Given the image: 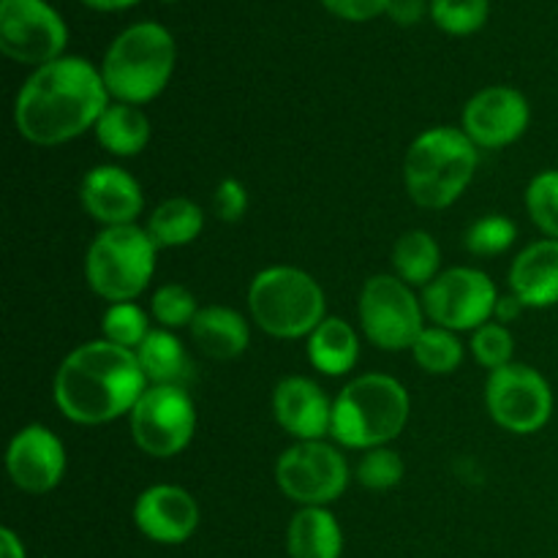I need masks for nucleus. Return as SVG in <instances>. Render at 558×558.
I'll return each mask as SVG.
<instances>
[{"label": "nucleus", "mask_w": 558, "mask_h": 558, "mask_svg": "<svg viewBox=\"0 0 558 558\" xmlns=\"http://www.w3.org/2000/svg\"><path fill=\"white\" fill-rule=\"evenodd\" d=\"M109 107L101 69L76 54H63L33 71L14 101V125L31 145L58 147L96 129Z\"/></svg>", "instance_id": "f257e3e1"}, {"label": "nucleus", "mask_w": 558, "mask_h": 558, "mask_svg": "<svg viewBox=\"0 0 558 558\" xmlns=\"http://www.w3.org/2000/svg\"><path fill=\"white\" fill-rule=\"evenodd\" d=\"M147 387L136 352L98 338L65 354L54 374L52 398L71 423L104 425L134 412Z\"/></svg>", "instance_id": "f03ea898"}, {"label": "nucleus", "mask_w": 558, "mask_h": 558, "mask_svg": "<svg viewBox=\"0 0 558 558\" xmlns=\"http://www.w3.org/2000/svg\"><path fill=\"white\" fill-rule=\"evenodd\" d=\"M480 150L463 129L434 125L409 145L403 161V185L409 199L423 210H445L456 205L472 185Z\"/></svg>", "instance_id": "7ed1b4c3"}, {"label": "nucleus", "mask_w": 558, "mask_h": 558, "mask_svg": "<svg viewBox=\"0 0 558 558\" xmlns=\"http://www.w3.org/2000/svg\"><path fill=\"white\" fill-rule=\"evenodd\" d=\"M412 412L409 392L396 376L363 374L332 401L330 436L349 450L387 447L403 434Z\"/></svg>", "instance_id": "20e7f679"}, {"label": "nucleus", "mask_w": 558, "mask_h": 558, "mask_svg": "<svg viewBox=\"0 0 558 558\" xmlns=\"http://www.w3.org/2000/svg\"><path fill=\"white\" fill-rule=\"evenodd\" d=\"M178 47L172 33L158 22H136L109 44L101 60V76L109 98L123 104H150L174 74Z\"/></svg>", "instance_id": "39448f33"}, {"label": "nucleus", "mask_w": 558, "mask_h": 558, "mask_svg": "<svg viewBox=\"0 0 558 558\" xmlns=\"http://www.w3.org/2000/svg\"><path fill=\"white\" fill-rule=\"evenodd\" d=\"M248 311L262 332L281 341L308 338L327 316L325 289L300 267H267L248 287Z\"/></svg>", "instance_id": "423d86ee"}, {"label": "nucleus", "mask_w": 558, "mask_h": 558, "mask_svg": "<svg viewBox=\"0 0 558 558\" xmlns=\"http://www.w3.org/2000/svg\"><path fill=\"white\" fill-rule=\"evenodd\" d=\"M158 245L145 227H107L93 238L85 254L87 287L101 300L134 303L153 281Z\"/></svg>", "instance_id": "0eeeda50"}, {"label": "nucleus", "mask_w": 558, "mask_h": 558, "mask_svg": "<svg viewBox=\"0 0 558 558\" xmlns=\"http://www.w3.org/2000/svg\"><path fill=\"white\" fill-rule=\"evenodd\" d=\"M357 314L365 338L385 352L412 349L428 319L423 298L396 272H379L363 283Z\"/></svg>", "instance_id": "6e6552de"}, {"label": "nucleus", "mask_w": 558, "mask_h": 558, "mask_svg": "<svg viewBox=\"0 0 558 558\" xmlns=\"http://www.w3.org/2000/svg\"><path fill=\"white\" fill-rule=\"evenodd\" d=\"M276 485L300 507H330L349 488V463L330 441H294L276 461Z\"/></svg>", "instance_id": "1a4fd4ad"}, {"label": "nucleus", "mask_w": 558, "mask_h": 558, "mask_svg": "<svg viewBox=\"0 0 558 558\" xmlns=\"http://www.w3.org/2000/svg\"><path fill=\"white\" fill-rule=\"evenodd\" d=\"M554 390L537 368L510 363L490 371L485 381V407L490 420L510 434L529 436L543 430L554 417Z\"/></svg>", "instance_id": "9d476101"}, {"label": "nucleus", "mask_w": 558, "mask_h": 558, "mask_svg": "<svg viewBox=\"0 0 558 558\" xmlns=\"http://www.w3.org/2000/svg\"><path fill=\"white\" fill-rule=\"evenodd\" d=\"M129 417L134 445L158 461L180 456L196 434V407L185 387L150 385Z\"/></svg>", "instance_id": "9b49d317"}, {"label": "nucleus", "mask_w": 558, "mask_h": 558, "mask_svg": "<svg viewBox=\"0 0 558 558\" xmlns=\"http://www.w3.org/2000/svg\"><path fill=\"white\" fill-rule=\"evenodd\" d=\"M499 289L477 267H450L423 289V308L434 325L452 332H474L496 314Z\"/></svg>", "instance_id": "f8f14e48"}, {"label": "nucleus", "mask_w": 558, "mask_h": 558, "mask_svg": "<svg viewBox=\"0 0 558 558\" xmlns=\"http://www.w3.org/2000/svg\"><path fill=\"white\" fill-rule=\"evenodd\" d=\"M69 27L47 0H0V49L14 63L41 65L63 58Z\"/></svg>", "instance_id": "ddd939ff"}, {"label": "nucleus", "mask_w": 558, "mask_h": 558, "mask_svg": "<svg viewBox=\"0 0 558 558\" xmlns=\"http://www.w3.org/2000/svg\"><path fill=\"white\" fill-rule=\"evenodd\" d=\"M529 120L532 107L518 87L490 85L469 98L461 129L477 150H501L526 134Z\"/></svg>", "instance_id": "4468645a"}, {"label": "nucleus", "mask_w": 558, "mask_h": 558, "mask_svg": "<svg viewBox=\"0 0 558 558\" xmlns=\"http://www.w3.org/2000/svg\"><path fill=\"white\" fill-rule=\"evenodd\" d=\"M5 469L11 483L25 494H49L58 488L65 474V445L47 425H25L9 441Z\"/></svg>", "instance_id": "2eb2a0df"}, {"label": "nucleus", "mask_w": 558, "mask_h": 558, "mask_svg": "<svg viewBox=\"0 0 558 558\" xmlns=\"http://www.w3.org/2000/svg\"><path fill=\"white\" fill-rule=\"evenodd\" d=\"M134 523L150 543L183 545L199 529V505L180 485H153L136 499Z\"/></svg>", "instance_id": "dca6fc26"}, {"label": "nucleus", "mask_w": 558, "mask_h": 558, "mask_svg": "<svg viewBox=\"0 0 558 558\" xmlns=\"http://www.w3.org/2000/svg\"><path fill=\"white\" fill-rule=\"evenodd\" d=\"M82 210L107 227H129L145 210V194L131 172L114 163L93 167L80 185Z\"/></svg>", "instance_id": "f3484780"}, {"label": "nucleus", "mask_w": 558, "mask_h": 558, "mask_svg": "<svg viewBox=\"0 0 558 558\" xmlns=\"http://www.w3.org/2000/svg\"><path fill=\"white\" fill-rule=\"evenodd\" d=\"M272 417L298 441L330 436L332 401L308 376H287L272 390Z\"/></svg>", "instance_id": "a211bd4d"}, {"label": "nucleus", "mask_w": 558, "mask_h": 558, "mask_svg": "<svg viewBox=\"0 0 558 558\" xmlns=\"http://www.w3.org/2000/svg\"><path fill=\"white\" fill-rule=\"evenodd\" d=\"M510 292L523 308L539 311L558 303V240H534L512 259Z\"/></svg>", "instance_id": "6ab92c4d"}, {"label": "nucleus", "mask_w": 558, "mask_h": 558, "mask_svg": "<svg viewBox=\"0 0 558 558\" xmlns=\"http://www.w3.org/2000/svg\"><path fill=\"white\" fill-rule=\"evenodd\" d=\"M189 330L196 349L205 357L218 360V363L238 360L251 343V330L245 316L240 311L227 308V305H205V308H199Z\"/></svg>", "instance_id": "aec40b11"}, {"label": "nucleus", "mask_w": 558, "mask_h": 558, "mask_svg": "<svg viewBox=\"0 0 558 558\" xmlns=\"http://www.w3.org/2000/svg\"><path fill=\"white\" fill-rule=\"evenodd\" d=\"M289 558H341L343 532L327 507H300L287 532Z\"/></svg>", "instance_id": "412c9836"}, {"label": "nucleus", "mask_w": 558, "mask_h": 558, "mask_svg": "<svg viewBox=\"0 0 558 558\" xmlns=\"http://www.w3.org/2000/svg\"><path fill=\"white\" fill-rule=\"evenodd\" d=\"M308 360L319 374L347 376L360 360V338L341 316H325L319 327L305 338Z\"/></svg>", "instance_id": "4be33fe9"}, {"label": "nucleus", "mask_w": 558, "mask_h": 558, "mask_svg": "<svg viewBox=\"0 0 558 558\" xmlns=\"http://www.w3.org/2000/svg\"><path fill=\"white\" fill-rule=\"evenodd\" d=\"M93 131H96L98 145L118 158L140 156L153 136L150 118L142 112V107L123 101H109Z\"/></svg>", "instance_id": "5701e85b"}, {"label": "nucleus", "mask_w": 558, "mask_h": 558, "mask_svg": "<svg viewBox=\"0 0 558 558\" xmlns=\"http://www.w3.org/2000/svg\"><path fill=\"white\" fill-rule=\"evenodd\" d=\"M136 360L150 385L185 387V381L191 379V360L183 341L163 327L145 338V343L136 349Z\"/></svg>", "instance_id": "b1692460"}, {"label": "nucleus", "mask_w": 558, "mask_h": 558, "mask_svg": "<svg viewBox=\"0 0 558 558\" xmlns=\"http://www.w3.org/2000/svg\"><path fill=\"white\" fill-rule=\"evenodd\" d=\"M145 229L158 248H183L202 234L205 213L189 196H172L150 213Z\"/></svg>", "instance_id": "393cba45"}, {"label": "nucleus", "mask_w": 558, "mask_h": 558, "mask_svg": "<svg viewBox=\"0 0 558 558\" xmlns=\"http://www.w3.org/2000/svg\"><path fill=\"white\" fill-rule=\"evenodd\" d=\"M392 272L409 287H428L441 267L439 243L425 229H409L392 245Z\"/></svg>", "instance_id": "a878e982"}, {"label": "nucleus", "mask_w": 558, "mask_h": 558, "mask_svg": "<svg viewBox=\"0 0 558 558\" xmlns=\"http://www.w3.org/2000/svg\"><path fill=\"white\" fill-rule=\"evenodd\" d=\"M412 354H414V363H417L425 374L447 376V374H456V371L461 368L466 349H463L458 332L447 330V327H439V325H430L420 332V338L412 347Z\"/></svg>", "instance_id": "bb28decb"}, {"label": "nucleus", "mask_w": 558, "mask_h": 558, "mask_svg": "<svg viewBox=\"0 0 558 558\" xmlns=\"http://www.w3.org/2000/svg\"><path fill=\"white\" fill-rule=\"evenodd\" d=\"M150 332V316L136 303H112L101 316V336L114 347L136 352Z\"/></svg>", "instance_id": "cd10ccee"}, {"label": "nucleus", "mask_w": 558, "mask_h": 558, "mask_svg": "<svg viewBox=\"0 0 558 558\" xmlns=\"http://www.w3.org/2000/svg\"><path fill=\"white\" fill-rule=\"evenodd\" d=\"M428 14L436 27L450 36H472L488 22L490 3L488 0H430Z\"/></svg>", "instance_id": "c85d7f7f"}, {"label": "nucleus", "mask_w": 558, "mask_h": 558, "mask_svg": "<svg viewBox=\"0 0 558 558\" xmlns=\"http://www.w3.org/2000/svg\"><path fill=\"white\" fill-rule=\"evenodd\" d=\"M526 210L545 238L558 240V169H543L529 180Z\"/></svg>", "instance_id": "c756f323"}, {"label": "nucleus", "mask_w": 558, "mask_h": 558, "mask_svg": "<svg viewBox=\"0 0 558 558\" xmlns=\"http://www.w3.org/2000/svg\"><path fill=\"white\" fill-rule=\"evenodd\" d=\"M150 314L163 330H180V327H191V322L199 314V303H196L194 292L185 289L183 283H163L153 292Z\"/></svg>", "instance_id": "7c9ffc66"}, {"label": "nucleus", "mask_w": 558, "mask_h": 558, "mask_svg": "<svg viewBox=\"0 0 558 558\" xmlns=\"http://www.w3.org/2000/svg\"><path fill=\"white\" fill-rule=\"evenodd\" d=\"M403 474H407L403 458L396 450H390V447L365 450L357 469H354L357 483L368 490H392L396 485H401Z\"/></svg>", "instance_id": "2f4dec72"}, {"label": "nucleus", "mask_w": 558, "mask_h": 558, "mask_svg": "<svg viewBox=\"0 0 558 558\" xmlns=\"http://www.w3.org/2000/svg\"><path fill=\"white\" fill-rule=\"evenodd\" d=\"M518 238L515 221L507 216L490 213V216L480 218L469 227L466 232V251L474 256H499L512 248Z\"/></svg>", "instance_id": "473e14b6"}, {"label": "nucleus", "mask_w": 558, "mask_h": 558, "mask_svg": "<svg viewBox=\"0 0 558 558\" xmlns=\"http://www.w3.org/2000/svg\"><path fill=\"white\" fill-rule=\"evenodd\" d=\"M472 357L477 360L483 368L499 371L505 365L512 363V354H515V338H512L510 327L501 325V322H488V325L477 327L472 332Z\"/></svg>", "instance_id": "72a5a7b5"}, {"label": "nucleus", "mask_w": 558, "mask_h": 558, "mask_svg": "<svg viewBox=\"0 0 558 558\" xmlns=\"http://www.w3.org/2000/svg\"><path fill=\"white\" fill-rule=\"evenodd\" d=\"M213 207H216V216L223 223L243 221V216L248 213V191L240 180L223 178L216 185V194H213Z\"/></svg>", "instance_id": "f704fd0d"}, {"label": "nucleus", "mask_w": 558, "mask_h": 558, "mask_svg": "<svg viewBox=\"0 0 558 558\" xmlns=\"http://www.w3.org/2000/svg\"><path fill=\"white\" fill-rule=\"evenodd\" d=\"M330 14L341 16L349 22H368L376 16L387 14L390 0H319Z\"/></svg>", "instance_id": "c9c22d12"}, {"label": "nucleus", "mask_w": 558, "mask_h": 558, "mask_svg": "<svg viewBox=\"0 0 558 558\" xmlns=\"http://www.w3.org/2000/svg\"><path fill=\"white\" fill-rule=\"evenodd\" d=\"M425 14H428L425 0H390V5H387V16H392L398 25H414Z\"/></svg>", "instance_id": "e433bc0d"}, {"label": "nucleus", "mask_w": 558, "mask_h": 558, "mask_svg": "<svg viewBox=\"0 0 558 558\" xmlns=\"http://www.w3.org/2000/svg\"><path fill=\"white\" fill-rule=\"evenodd\" d=\"M521 311H526V308H523V303L515 298V294H512V292L510 294H501L499 303H496L494 319L501 322V325H507V322L518 319V316H521Z\"/></svg>", "instance_id": "4c0bfd02"}, {"label": "nucleus", "mask_w": 558, "mask_h": 558, "mask_svg": "<svg viewBox=\"0 0 558 558\" xmlns=\"http://www.w3.org/2000/svg\"><path fill=\"white\" fill-rule=\"evenodd\" d=\"M0 558H27L25 545L11 529H0Z\"/></svg>", "instance_id": "58836bf2"}, {"label": "nucleus", "mask_w": 558, "mask_h": 558, "mask_svg": "<svg viewBox=\"0 0 558 558\" xmlns=\"http://www.w3.org/2000/svg\"><path fill=\"white\" fill-rule=\"evenodd\" d=\"M82 3H85L87 9H96V11H123V9H131V5H136L140 0H82Z\"/></svg>", "instance_id": "ea45409f"}, {"label": "nucleus", "mask_w": 558, "mask_h": 558, "mask_svg": "<svg viewBox=\"0 0 558 558\" xmlns=\"http://www.w3.org/2000/svg\"><path fill=\"white\" fill-rule=\"evenodd\" d=\"M163 3H174V0H163Z\"/></svg>", "instance_id": "a19ab883"}]
</instances>
